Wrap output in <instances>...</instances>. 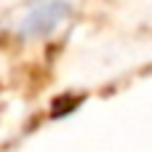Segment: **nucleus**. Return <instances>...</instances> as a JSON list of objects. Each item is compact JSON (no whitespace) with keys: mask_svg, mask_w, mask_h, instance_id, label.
Segmentation results:
<instances>
[{"mask_svg":"<svg viewBox=\"0 0 152 152\" xmlns=\"http://www.w3.org/2000/svg\"><path fill=\"white\" fill-rule=\"evenodd\" d=\"M69 13V5L61 3V0H43V3H35L19 21V29L24 35H48L51 29H56Z\"/></svg>","mask_w":152,"mask_h":152,"instance_id":"f257e3e1","label":"nucleus"}]
</instances>
